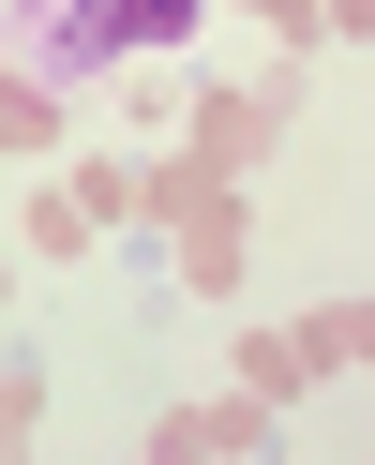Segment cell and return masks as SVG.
<instances>
[{"label": "cell", "instance_id": "6da1fadb", "mask_svg": "<svg viewBox=\"0 0 375 465\" xmlns=\"http://www.w3.org/2000/svg\"><path fill=\"white\" fill-rule=\"evenodd\" d=\"M121 31H195V0H121Z\"/></svg>", "mask_w": 375, "mask_h": 465}]
</instances>
